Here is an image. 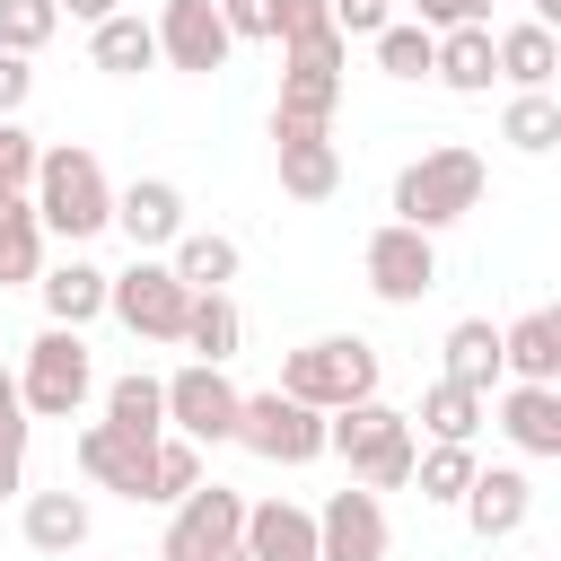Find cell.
<instances>
[{
	"label": "cell",
	"mask_w": 561,
	"mask_h": 561,
	"mask_svg": "<svg viewBox=\"0 0 561 561\" xmlns=\"http://www.w3.org/2000/svg\"><path fill=\"white\" fill-rule=\"evenodd\" d=\"M482 193H491V167H482V149H465V140H430L421 158H403V167H394V193H386V210H394L403 228L438 237V228L473 219V210H482Z\"/></svg>",
	"instance_id": "6da1fadb"
},
{
	"label": "cell",
	"mask_w": 561,
	"mask_h": 561,
	"mask_svg": "<svg viewBox=\"0 0 561 561\" xmlns=\"http://www.w3.org/2000/svg\"><path fill=\"white\" fill-rule=\"evenodd\" d=\"M26 202H35L44 237H61V245H88V237H105V228H114V184H105V158H96L88 140L44 149V158H35V184H26Z\"/></svg>",
	"instance_id": "7a4b0ae2"
},
{
	"label": "cell",
	"mask_w": 561,
	"mask_h": 561,
	"mask_svg": "<svg viewBox=\"0 0 561 561\" xmlns=\"http://www.w3.org/2000/svg\"><path fill=\"white\" fill-rule=\"evenodd\" d=\"M324 456H342L351 482H368V491H403L412 456H421V430H412V412H394L386 394H368V403L324 412Z\"/></svg>",
	"instance_id": "3957f363"
},
{
	"label": "cell",
	"mask_w": 561,
	"mask_h": 561,
	"mask_svg": "<svg viewBox=\"0 0 561 561\" xmlns=\"http://www.w3.org/2000/svg\"><path fill=\"white\" fill-rule=\"evenodd\" d=\"M377 377H386V359H377V342H359V333H316V342L280 351V394H298V403H316V412L368 403Z\"/></svg>",
	"instance_id": "277c9868"
},
{
	"label": "cell",
	"mask_w": 561,
	"mask_h": 561,
	"mask_svg": "<svg viewBox=\"0 0 561 561\" xmlns=\"http://www.w3.org/2000/svg\"><path fill=\"white\" fill-rule=\"evenodd\" d=\"M18 394H26V421H79V403L96 394V359H88V333H70V324H44V333L26 342Z\"/></svg>",
	"instance_id": "5b68a950"
},
{
	"label": "cell",
	"mask_w": 561,
	"mask_h": 561,
	"mask_svg": "<svg viewBox=\"0 0 561 561\" xmlns=\"http://www.w3.org/2000/svg\"><path fill=\"white\" fill-rule=\"evenodd\" d=\"M184 280L167 272V254H131L123 272H105V316L131 333V342H175L184 333Z\"/></svg>",
	"instance_id": "8992f818"
},
{
	"label": "cell",
	"mask_w": 561,
	"mask_h": 561,
	"mask_svg": "<svg viewBox=\"0 0 561 561\" xmlns=\"http://www.w3.org/2000/svg\"><path fill=\"white\" fill-rule=\"evenodd\" d=\"M228 438L245 456H263V465H316L324 456V412L298 403V394H280V386H263V394L237 403V430Z\"/></svg>",
	"instance_id": "52a82bcc"
},
{
	"label": "cell",
	"mask_w": 561,
	"mask_h": 561,
	"mask_svg": "<svg viewBox=\"0 0 561 561\" xmlns=\"http://www.w3.org/2000/svg\"><path fill=\"white\" fill-rule=\"evenodd\" d=\"M167 386V430L175 438H193V447H219L228 430H237V377L219 368V359H184V368H167L158 377Z\"/></svg>",
	"instance_id": "ba28073f"
},
{
	"label": "cell",
	"mask_w": 561,
	"mask_h": 561,
	"mask_svg": "<svg viewBox=\"0 0 561 561\" xmlns=\"http://www.w3.org/2000/svg\"><path fill=\"white\" fill-rule=\"evenodd\" d=\"M342 70H351V35L289 44V53H280V96H272V114H280V123H333Z\"/></svg>",
	"instance_id": "9c48e42d"
},
{
	"label": "cell",
	"mask_w": 561,
	"mask_h": 561,
	"mask_svg": "<svg viewBox=\"0 0 561 561\" xmlns=\"http://www.w3.org/2000/svg\"><path fill=\"white\" fill-rule=\"evenodd\" d=\"M359 272H368V289H377L386 307H421V298L438 289V237H421V228L386 219V228H368Z\"/></svg>",
	"instance_id": "30bf717a"
},
{
	"label": "cell",
	"mask_w": 561,
	"mask_h": 561,
	"mask_svg": "<svg viewBox=\"0 0 561 561\" xmlns=\"http://www.w3.org/2000/svg\"><path fill=\"white\" fill-rule=\"evenodd\" d=\"M237 526H245V491H228V482H193L175 508H167V535H158V561H210V552H228L237 543Z\"/></svg>",
	"instance_id": "8fae6325"
},
{
	"label": "cell",
	"mask_w": 561,
	"mask_h": 561,
	"mask_svg": "<svg viewBox=\"0 0 561 561\" xmlns=\"http://www.w3.org/2000/svg\"><path fill=\"white\" fill-rule=\"evenodd\" d=\"M149 35H158V61L184 70V79H210V70H228V53H237L219 0H158Z\"/></svg>",
	"instance_id": "7c38bea8"
},
{
	"label": "cell",
	"mask_w": 561,
	"mask_h": 561,
	"mask_svg": "<svg viewBox=\"0 0 561 561\" xmlns=\"http://www.w3.org/2000/svg\"><path fill=\"white\" fill-rule=\"evenodd\" d=\"M394 526H386V491L368 482H342L324 508H316V561H386Z\"/></svg>",
	"instance_id": "4fadbf2b"
},
{
	"label": "cell",
	"mask_w": 561,
	"mask_h": 561,
	"mask_svg": "<svg viewBox=\"0 0 561 561\" xmlns=\"http://www.w3.org/2000/svg\"><path fill=\"white\" fill-rule=\"evenodd\" d=\"M272 158H280V193H289V202H333V193H342L333 123H280V114H272Z\"/></svg>",
	"instance_id": "5bb4252c"
},
{
	"label": "cell",
	"mask_w": 561,
	"mask_h": 561,
	"mask_svg": "<svg viewBox=\"0 0 561 561\" xmlns=\"http://www.w3.org/2000/svg\"><path fill=\"white\" fill-rule=\"evenodd\" d=\"M149 447H158V438H140V430L88 421L70 456H79V473H88L96 491H114V500H149Z\"/></svg>",
	"instance_id": "9a60e30c"
},
{
	"label": "cell",
	"mask_w": 561,
	"mask_h": 561,
	"mask_svg": "<svg viewBox=\"0 0 561 561\" xmlns=\"http://www.w3.org/2000/svg\"><path fill=\"white\" fill-rule=\"evenodd\" d=\"M456 508H465L473 543H508L535 517V482H526V465H473V482H465Z\"/></svg>",
	"instance_id": "2e32d148"
},
{
	"label": "cell",
	"mask_w": 561,
	"mask_h": 561,
	"mask_svg": "<svg viewBox=\"0 0 561 561\" xmlns=\"http://www.w3.org/2000/svg\"><path fill=\"white\" fill-rule=\"evenodd\" d=\"M114 228L131 237V254H167L193 219H184V184H167V175H131L123 193H114Z\"/></svg>",
	"instance_id": "e0dca14e"
},
{
	"label": "cell",
	"mask_w": 561,
	"mask_h": 561,
	"mask_svg": "<svg viewBox=\"0 0 561 561\" xmlns=\"http://www.w3.org/2000/svg\"><path fill=\"white\" fill-rule=\"evenodd\" d=\"M237 543H245V561H316V508H298V500H245V526H237Z\"/></svg>",
	"instance_id": "ac0fdd59"
},
{
	"label": "cell",
	"mask_w": 561,
	"mask_h": 561,
	"mask_svg": "<svg viewBox=\"0 0 561 561\" xmlns=\"http://www.w3.org/2000/svg\"><path fill=\"white\" fill-rule=\"evenodd\" d=\"M35 298H44V316H53V324L88 333V324L105 316V263H88V254L70 245L61 263H44V272H35Z\"/></svg>",
	"instance_id": "d6986e66"
},
{
	"label": "cell",
	"mask_w": 561,
	"mask_h": 561,
	"mask_svg": "<svg viewBox=\"0 0 561 561\" xmlns=\"http://www.w3.org/2000/svg\"><path fill=\"white\" fill-rule=\"evenodd\" d=\"M500 377L561 386V307H526L517 324H500Z\"/></svg>",
	"instance_id": "ffe728a7"
},
{
	"label": "cell",
	"mask_w": 561,
	"mask_h": 561,
	"mask_svg": "<svg viewBox=\"0 0 561 561\" xmlns=\"http://www.w3.org/2000/svg\"><path fill=\"white\" fill-rule=\"evenodd\" d=\"M500 438L517 447V456H561V386H517V377H500Z\"/></svg>",
	"instance_id": "44dd1931"
},
{
	"label": "cell",
	"mask_w": 561,
	"mask_h": 561,
	"mask_svg": "<svg viewBox=\"0 0 561 561\" xmlns=\"http://www.w3.org/2000/svg\"><path fill=\"white\" fill-rule=\"evenodd\" d=\"M430 79H438V88H456V96H491V79H500V61H491V18L447 26V35H438V53H430Z\"/></svg>",
	"instance_id": "7402d4cb"
},
{
	"label": "cell",
	"mask_w": 561,
	"mask_h": 561,
	"mask_svg": "<svg viewBox=\"0 0 561 561\" xmlns=\"http://www.w3.org/2000/svg\"><path fill=\"white\" fill-rule=\"evenodd\" d=\"M88 61H96L105 79H140V70H158V35H149V18H140V9L96 18V26H88Z\"/></svg>",
	"instance_id": "603a6c76"
},
{
	"label": "cell",
	"mask_w": 561,
	"mask_h": 561,
	"mask_svg": "<svg viewBox=\"0 0 561 561\" xmlns=\"http://www.w3.org/2000/svg\"><path fill=\"white\" fill-rule=\"evenodd\" d=\"M491 61H500V79H508V88H552V70H561V35H552V26H535V18L491 26Z\"/></svg>",
	"instance_id": "cb8c5ba5"
},
{
	"label": "cell",
	"mask_w": 561,
	"mask_h": 561,
	"mask_svg": "<svg viewBox=\"0 0 561 561\" xmlns=\"http://www.w3.org/2000/svg\"><path fill=\"white\" fill-rule=\"evenodd\" d=\"M175 342H184L193 359H219V368H228V359H237V342H245V307H237L228 289H193V298H184V333H175Z\"/></svg>",
	"instance_id": "d4e9b609"
},
{
	"label": "cell",
	"mask_w": 561,
	"mask_h": 561,
	"mask_svg": "<svg viewBox=\"0 0 561 561\" xmlns=\"http://www.w3.org/2000/svg\"><path fill=\"white\" fill-rule=\"evenodd\" d=\"M88 500L79 491H26V543L44 552V561H70L79 543H88Z\"/></svg>",
	"instance_id": "484cf974"
},
{
	"label": "cell",
	"mask_w": 561,
	"mask_h": 561,
	"mask_svg": "<svg viewBox=\"0 0 561 561\" xmlns=\"http://www.w3.org/2000/svg\"><path fill=\"white\" fill-rule=\"evenodd\" d=\"M44 219H35V202L26 193H0V289H35V272H44Z\"/></svg>",
	"instance_id": "4316f807"
},
{
	"label": "cell",
	"mask_w": 561,
	"mask_h": 561,
	"mask_svg": "<svg viewBox=\"0 0 561 561\" xmlns=\"http://www.w3.org/2000/svg\"><path fill=\"white\" fill-rule=\"evenodd\" d=\"M438 351H447V368H438V377H456V386H473V394H491V386H500V324H491V316H456Z\"/></svg>",
	"instance_id": "83f0119b"
},
{
	"label": "cell",
	"mask_w": 561,
	"mask_h": 561,
	"mask_svg": "<svg viewBox=\"0 0 561 561\" xmlns=\"http://www.w3.org/2000/svg\"><path fill=\"white\" fill-rule=\"evenodd\" d=\"M482 421H491V394H473V386H456V377H430L421 386V412H412V430H430V438H482Z\"/></svg>",
	"instance_id": "f1b7e54d"
},
{
	"label": "cell",
	"mask_w": 561,
	"mask_h": 561,
	"mask_svg": "<svg viewBox=\"0 0 561 561\" xmlns=\"http://www.w3.org/2000/svg\"><path fill=\"white\" fill-rule=\"evenodd\" d=\"M237 237H219V228H184L175 245H167V272L184 280V289H228L237 280Z\"/></svg>",
	"instance_id": "f546056e"
},
{
	"label": "cell",
	"mask_w": 561,
	"mask_h": 561,
	"mask_svg": "<svg viewBox=\"0 0 561 561\" xmlns=\"http://www.w3.org/2000/svg\"><path fill=\"white\" fill-rule=\"evenodd\" d=\"M500 140L526 149V158L561 149V96H552V88H508V105H500Z\"/></svg>",
	"instance_id": "4dcf8cb0"
},
{
	"label": "cell",
	"mask_w": 561,
	"mask_h": 561,
	"mask_svg": "<svg viewBox=\"0 0 561 561\" xmlns=\"http://www.w3.org/2000/svg\"><path fill=\"white\" fill-rule=\"evenodd\" d=\"M105 421H114V430H140V438H158V430H167V386H158L149 368H123V377L105 386Z\"/></svg>",
	"instance_id": "1f68e13d"
},
{
	"label": "cell",
	"mask_w": 561,
	"mask_h": 561,
	"mask_svg": "<svg viewBox=\"0 0 561 561\" xmlns=\"http://www.w3.org/2000/svg\"><path fill=\"white\" fill-rule=\"evenodd\" d=\"M473 465H482V456H473L465 438H430V447L412 456V482H421V500L456 508V500H465V482H473Z\"/></svg>",
	"instance_id": "d6a6232c"
},
{
	"label": "cell",
	"mask_w": 561,
	"mask_h": 561,
	"mask_svg": "<svg viewBox=\"0 0 561 561\" xmlns=\"http://www.w3.org/2000/svg\"><path fill=\"white\" fill-rule=\"evenodd\" d=\"M368 44H377V70H386V79H430V53H438V35H430V26H412V18H386Z\"/></svg>",
	"instance_id": "836d02e7"
},
{
	"label": "cell",
	"mask_w": 561,
	"mask_h": 561,
	"mask_svg": "<svg viewBox=\"0 0 561 561\" xmlns=\"http://www.w3.org/2000/svg\"><path fill=\"white\" fill-rule=\"evenodd\" d=\"M193 482H202V447H193V438H175V430H158V447H149V500H158V508H175Z\"/></svg>",
	"instance_id": "e575fe53"
},
{
	"label": "cell",
	"mask_w": 561,
	"mask_h": 561,
	"mask_svg": "<svg viewBox=\"0 0 561 561\" xmlns=\"http://www.w3.org/2000/svg\"><path fill=\"white\" fill-rule=\"evenodd\" d=\"M53 26H61V9L53 0H0V53H44L53 44Z\"/></svg>",
	"instance_id": "d590c367"
},
{
	"label": "cell",
	"mask_w": 561,
	"mask_h": 561,
	"mask_svg": "<svg viewBox=\"0 0 561 561\" xmlns=\"http://www.w3.org/2000/svg\"><path fill=\"white\" fill-rule=\"evenodd\" d=\"M316 35H342V26H333V9H324V0H280V18H272V44L289 53V44H316Z\"/></svg>",
	"instance_id": "8d00e7d4"
},
{
	"label": "cell",
	"mask_w": 561,
	"mask_h": 561,
	"mask_svg": "<svg viewBox=\"0 0 561 561\" xmlns=\"http://www.w3.org/2000/svg\"><path fill=\"white\" fill-rule=\"evenodd\" d=\"M35 158H44L35 131L9 114V123H0V193H26V184H35Z\"/></svg>",
	"instance_id": "74e56055"
},
{
	"label": "cell",
	"mask_w": 561,
	"mask_h": 561,
	"mask_svg": "<svg viewBox=\"0 0 561 561\" xmlns=\"http://www.w3.org/2000/svg\"><path fill=\"white\" fill-rule=\"evenodd\" d=\"M219 18H228V35H237V44H272L280 0H219Z\"/></svg>",
	"instance_id": "f35d334b"
},
{
	"label": "cell",
	"mask_w": 561,
	"mask_h": 561,
	"mask_svg": "<svg viewBox=\"0 0 561 561\" xmlns=\"http://www.w3.org/2000/svg\"><path fill=\"white\" fill-rule=\"evenodd\" d=\"M473 18H491V0H412V26H430V35L473 26Z\"/></svg>",
	"instance_id": "ab89813d"
},
{
	"label": "cell",
	"mask_w": 561,
	"mask_h": 561,
	"mask_svg": "<svg viewBox=\"0 0 561 561\" xmlns=\"http://www.w3.org/2000/svg\"><path fill=\"white\" fill-rule=\"evenodd\" d=\"M324 9H333V26H342V35H377V26L394 18V0H324Z\"/></svg>",
	"instance_id": "60d3db41"
},
{
	"label": "cell",
	"mask_w": 561,
	"mask_h": 561,
	"mask_svg": "<svg viewBox=\"0 0 561 561\" xmlns=\"http://www.w3.org/2000/svg\"><path fill=\"white\" fill-rule=\"evenodd\" d=\"M26 96H35V70H26V53H0V123H9Z\"/></svg>",
	"instance_id": "b9f144b4"
},
{
	"label": "cell",
	"mask_w": 561,
	"mask_h": 561,
	"mask_svg": "<svg viewBox=\"0 0 561 561\" xmlns=\"http://www.w3.org/2000/svg\"><path fill=\"white\" fill-rule=\"evenodd\" d=\"M26 430H35V421H26V394H18V368H0V438H9V447H26Z\"/></svg>",
	"instance_id": "7bdbcfd3"
},
{
	"label": "cell",
	"mask_w": 561,
	"mask_h": 561,
	"mask_svg": "<svg viewBox=\"0 0 561 561\" xmlns=\"http://www.w3.org/2000/svg\"><path fill=\"white\" fill-rule=\"evenodd\" d=\"M18 491H26V447L0 438V500H18Z\"/></svg>",
	"instance_id": "ee69618b"
},
{
	"label": "cell",
	"mask_w": 561,
	"mask_h": 561,
	"mask_svg": "<svg viewBox=\"0 0 561 561\" xmlns=\"http://www.w3.org/2000/svg\"><path fill=\"white\" fill-rule=\"evenodd\" d=\"M53 9H61V18H88V26H96V18H114L123 0H53Z\"/></svg>",
	"instance_id": "f6af8a7d"
},
{
	"label": "cell",
	"mask_w": 561,
	"mask_h": 561,
	"mask_svg": "<svg viewBox=\"0 0 561 561\" xmlns=\"http://www.w3.org/2000/svg\"><path fill=\"white\" fill-rule=\"evenodd\" d=\"M535 26H561V0H535Z\"/></svg>",
	"instance_id": "bcb514c9"
},
{
	"label": "cell",
	"mask_w": 561,
	"mask_h": 561,
	"mask_svg": "<svg viewBox=\"0 0 561 561\" xmlns=\"http://www.w3.org/2000/svg\"><path fill=\"white\" fill-rule=\"evenodd\" d=\"M210 561H245V543H228V552H210Z\"/></svg>",
	"instance_id": "7dc6e473"
}]
</instances>
